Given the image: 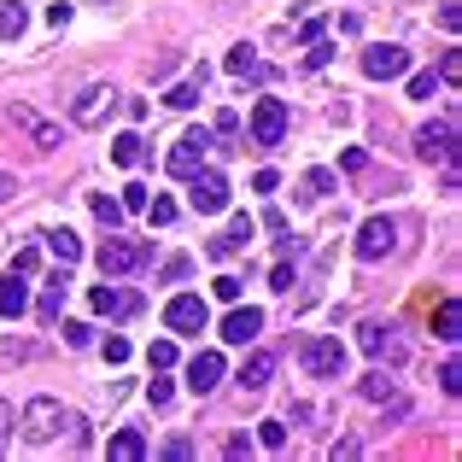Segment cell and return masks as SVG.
Returning a JSON list of instances; mask_svg holds the SVG:
<instances>
[{
  "label": "cell",
  "instance_id": "cell-1",
  "mask_svg": "<svg viewBox=\"0 0 462 462\" xmlns=\"http://www.w3.org/2000/svg\"><path fill=\"white\" fill-rule=\"evenodd\" d=\"M65 421H70V410L59 404V398H47V393L30 398V404L18 410V428H23V439H30V445H53Z\"/></svg>",
  "mask_w": 462,
  "mask_h": 462
},
{
  "label": "cell",
  "instance_id": "cell-2",
  "mask_svg": "<svg viewBox=\"0 0 462 462\" xmlns=\"http://www.w3.org/2000/svg\"><path fill=\"white\" fill-rule=\"evenodd\" d=\"M299 363H305V374H316V381H339L346 374V346L334 334H310L299 346Z\"/></svg>",
  "mask_w": 462,
  "mask_h": 462
},
{
  "label": "cell",
  "instance_id": "cell-3",
  "mask_svg": "<svg viewBox=\"0 0 462 462\" xmlns=\"http://www.w3.org/2000/svg\"><path fill=\"white\" fill-rule=\"evenodd\" d=\"M117 100H124L117 88H106V82H94V88H82V94H77V106H70V124H77V129H100L106 117L117 112Z\"/></svg>",
  "mask_w": 462,
  "mask_h": 462
},
{
  "label": "cell",
  "instance_id": "cell-4",
  "mask_svg": "<svg viewBox=\"0 0 462 462\" xmlns=\"http://www.w3.org/2000/svg\"><path fill=\"white\" fill-rule=\"evenodd\" d=\"M188 181H193V188H188V205H193L199 217H223V211H228V181L217 176V170H205V164H199Z\"/></svg>",
  "mask_w": 462,
  "mask_h": 462
},
{
  "label": "cell",
  "instance_id": "cell-5",
  "mask_svg": "<svg viewBox=\"0 0 462 462\" xmlns=\"http://www.w3.org/2000/svg\"><path fill=\"white\" fill-rule=\"evenodd\" d=\"M164 328L170 334H205V328H211V305H205L199 293H176L164 305Z\"/></svg>",
  "mask_w": 462,
  "mask_h": 462
},
{
  "label": "cell",
  "instance_id": "cell-6",
  "mask_svg": "<svg viewBox=\"0 0 462 462\" xmlns=\"http://www.w3.org/2000/svg\"><path fill=\"white\" fill-rule=\"evenodd\" d=\"M211 147H217V141H211V129H188V135H181L176 147H170V158H164V170H170V176H181V181H188L193 170L205 164V152H211Z\"/></svg>",
  "mask_w": 462,
  "mask_h": 462
},
{
  "label": "cell",
  "instance_id": "cell-7",
  "mask_svg": "<svg viewBox=\"0 0 462 462\" xmlns=\"http://www.w3.org/2000/svg\"><path fill=\"white\" fill-rule=\"evenodd\" d=\"M416 152L428 158V164H451V158H457V124H451V117H439V124H421V129H416Z\"/></svg>",
  "mask_w": 462,
  "mask_h": 462
},
{
  "label": "cell",
  "instance_id": "cell-8",
  "mask_svg": "<svg viewBox=\"0 0 462 462\" xmlns=\"http://www.w3.org/2000/svg\"><path fill=\"white\" fill-rule=\"evenodd\" d=\"M147 258H152L147 240H106V246H100V275H129V270H141Z\"/></svg>",
  "mask_w": 462,
  "mask_h": 462
},
{
  "label": "cell",
  "instance_id": "cell-9",
  "mask_svg": "<svg viewBox=\"0 0 462 462\" xmlns=\"http://www.w3.org/2000/svg\"><path fill=\"white\" fill-rule=\"evenodd\" d=\"M404 70H410L404 47H386V42L363 47V77H369V82H393V77H404Z\"/></svg>",
  "mask_w": 462,
  "mask_h": 462
},
{
  "label": "cell",
  "instance_id": "cell-10",
  "mask_svg": "<svg viewBox=\"0 0 462 462\" xmlns=\"http://www.w3.org/2000/svg\"><path fill=\"white\" fill-rule=\"evenodd\" d=\"M287 135V100H258L252 106V141L258 147H282Z\"/></svg>",
  "mask_w": 462,
  "mask_h": 462
},
{
  "label": "cell",
  "instance_id": "cell-11",
  "mask_svg": "<svg viewBox=\"0 0 462 462\" xmlns=\"http://www.w3.org/2000/svg\"><path fill=\"white\" fill-rule=\"evenodd\" d=\"M393 246H398V228H393V217H369V223L357 228V258H363V263H381Z\"/></svg>",
  "mask_w": 462,
  "mask_h": 462
},
{
  "label": "cell",
  "instance_id": "cell-12",
  "mask_svg": "<svg viewBox=\"0 0 462 462\" xmlns=\"http://www.w3.org/2000/svg\"><path fill=\"white\" fill-rule=\"evenodd\" d=\"M258 334H263V310H252V305L235 299V310L223 316V339H228V346H252Z\"/></svg>",
  "mask_w": 462,
  "mask_h": 462
},
{
  "label": "cell",
  "instance_id": "cell-13",
  "mask_svg": "<svg viewBox=\"0 0 462 462\" xmlns=\"http://www.w3.org/2000/svg\"><path fill=\"white\" fill-rule=\"evenodd\" d=\"M252 235H258V223H252V217L240 211L235 223H228V228H223V235H217V240H211L205 252H211V258L223 263V258H235V252H246V246H252Z\"/></svg>",
  "mask_w": 462,
  "mask_h": 462
},
{
  "label": "cell",
  "instance_id": "cell-14",
  "mask_svg": "<svg viewBox=\"0 0 462 462\" xmlns=\"http://www.w3.org/2000/svg\"><path fill=\"white\" fill-rule=\"evenodd\" d=\"M12 124L23 129V135L35 141L42 152H53V147H65V135H59V124H47V117H35L30 106H12Z\"/></svg>",
  "mask_w": 462,
  "mask_h": 462
},
{
  "label": "cell",
  "instance_id": "cell-15",
  "mask_svg": "<svg viewBox=\"0 0 462 462\" xmlns=\"http://www.w3.org/2000/svg\"><path fill=\"white\" fill-rule=\"evenodd\" d=\"M217 381H223V351H193V363H188V386L205 398Z\"/></svg>",
  "mask_w": 462,
  "mask_h": 462
},
{
  "label": "cell",
  "instance_id": "cell-16",
  "mask_svg": "<svg viewBox=\"0 0 462 462\" xmlns=\"http://www.w3.org/2000/svg\"><path fill=\"white\" fill-rule=\"evenodd\" d=\"M23 310H30V282H23L18 270L0 275V316H6V322H18Z\"/></svg>",
  "mask_w": 462,
  "mask_h": 462
},
{
  "label": "cell",
  "instance_id": "cell-17",
  "mask_svg": "<svg viewBox=\"0 0 462 462\" xmlns=\"http://www.w3.org/2000/svg\"><path fill=\"white\" fill-rule=\"evenodd\" d=\"M270 381H275V351H252V357L240 363V386H246V393H263Z\"/></svg>",
  "mask_w": 462,
  "mask_h": 462
},
{
  "label": "cell",
  "instance_id": "cell-18",
  "mask_svg": "<svg viewBox=\"0 0 462 462\" xmlns=\"http://www.w3.org/2000/svg\"><path fill=\"white\" fill-rule=\"evenodd\" d=\"M88 305L100 310V316H135V310H141V293H117V287H94V293H88Z\"/></svg>",
  "mask_w": 462,
  "mask_h": 462
},
{
  "label": "cell",
  "instance_id": "cell-19",
  "mask_svg": "<svg viewBox=\"0 0 462 462\" xmlns=\"http://www.w3.org/2000/svg\"><path fill=\"white\" fill-rule=\"evenodd\" d=\"M65 293H70L65 275H53V282L42 287V299H35V316H42V328H53L59 316H65Z\"/></svg>",
  "mask_w": 462,
  "mask_h": 462
},
{
  "label": "cell",
  "instance_id": "cell-20",
  "mask_svg": "<svg viewBox=\"0 0 462 462\" xmlns=\"http://www.w3.org/2000/svg\"><path fill=\"white\" fill-rule=\"evenodd\" d=\"M228 77H240V82H263V77H270V70H263V59H258V47H246V42H240L235 47V53H228Z\"/></svg>",
  "mask_w": 462,
  "mask_h": 462
},
{
  "label": "cell",
  "instance_id": "cell-21",
  "mask_svg": "<svg viewBox=\"0 0 462 462\" xmlns=\"http://www.w3.org/2000/svg\"><path fill=\"white\" fill-rule=\"evenodd\" d=\"M457 328H462V305L457 299H439V310H433V339L457 346Z\"/></svg>",
  "mask_w": 462,
  "mask_h": 462
},
{
  "label": "cell",
  "instance_id": "cell-22",
  "mask_svg": "<svg viewBox=\"0 0 462 462\" xmlns=\"http://www.w3.org/2000/svg\"><path fill=\"white\" fill-rule=\"evenodd\" d=\"M199 88H205V65L193 70L181 88H170V94H164V106H170V112H193V106H199Z\"/></svg>",
  "mask_w": 462,
  "mask_h": 462
},
{
  "label": "cell",
  "instance_id": "cell-23",
  "mask_svg": "<svg viewBox=\"0 0 462 462\" xmlns=\"http://www.w3.org/2000/svg\"><path fill=\"white\" fill-rule=\"evenodd\" d=\"M141 158H147V141H141L135 129H129V135H117V141H112V164H117V170H135Z\"/></svg>",
  "mask_w": 462,
  "mask_h": 462
},
{
  "label": "cell",
  "instance_id": "cell-24",
  "mask_svg": "<svg viewBox=\"0 0 462 462\" xmlns=\"http://www.w3.org/2000/svg\"><path fill=\"white\" fill-rule=\"evenodd\" d=\"M106 457H117V462H141V457H147V439H141L135 428H124V433H112Z\"/></svg>",
  "mask_w": 462,
  "mask_h": 462
},
{
  "label": "cell",
  "instance_id": "cell-25",
  "mask_svg": "<svg viewBox=\"0 0 462 462\" xmlns=\"http://www.w3.org/2000/svg\"><path fill=\"white\" fill-rule=\"evenodd\" d=\"M47 252L59 258V270H70V263L82 258V240L70 235V228H53V235H47Z\"/></svg>",
  "mask_w": 462,
  "mask_h": 462
},
{
  "label": "cell",
  "instance_id": "cell-26",
  "mask_svg": "<svg viewBox=\"0 0 462 462\" xmlns=\"http://www.w3.org/2000/svg\"><path fill=\"white\" fill-rule=\"evenodd\" d=\"M363 351H369V357H398L393 334H386L381 322H363Z\"/></svg>",
  "mask_w": 462,
  "mask_h": 462
},
{
  "label": "cell",
  "instance_id": "cell-27",
  "mask_svg": "<svg viewBox=\"0 0 462 462\" xmlns=\"http://www.w3.org/2000/svg\"><path fill=\"white\" fill-rule=\"evenodd\" d=\"M23 23H30V12H23L18 0H0V42H6V35H23Z\"/></svg>",
  "mask_w": 462,
  "mask_h": 462
},
{
  "label": "cell",
  "instance_id": "cell-28",
  "mask_svg": "<svg viewBox=\"0 0 462 462\" xmlns=\"http://www.w3.org/2000/svg\"><path fill=\"white\" fill-rule=\"evenodd\" d=\"M357 393L369 398V404H386V398H393V381H386V374L374 369V374H363V386H357Z\"/></svg>",
  "mask_w": 462,
  "mask_h": 462
},
{
  "label": "cell",
  "instance_id": "cell-29",
  "mask_svg": "<svg viewBox=\"0 0 462 462\" xmlns=\"http://www.w3.org/2000/svg\"><path fill=\"white\" fill-rule=\"evenodd\" d=\"M258 445L263 451H287V428L282 421H258Z\"/></svg>",
  "mask_w": 462,
  "mask_h": 462
},
{
  "label": "cell",
  "instance_id": "cell-30",
  "mask_svg": "<svg viewBox=\"0 0 462 462\" xmlns=\"http://www.w3.org/2000/svg\"><path fill=\"white\" fill-rule=\"evenodd\" d=\"M147 357H152V369H158V374H164V369H176V339H152V351H147Z\"/></svg>",
  "mask_w": 462,
  "mask_h": 462
},
{
  "label": "cell",
  "instance_id": "cell-31",
  "mask_svg": "<svg viewBox=\"0 0 462 462\" xmlns=\"http://www.w3.org/2000/svg\"><path fill=\"white\" fill-rule=\"evenodd\" d=\"M94 217H100L106 228H117V223H124V205H117V199H106V193H94Z\"/></svg>",
  "mask_w": 462,
  "mask_h": 462
},
{
  "label": "cell",
  "instance_id": "cell-32",
  "mask_svg": "<svg viewBox=\"0 0 462 462\" xmlns=\"http://www.w3.org/2000/svg\"><path fill=\"white\" fill-rule=\"evenodd\" d=\"M293 282H299V270H293V263H275V270H270V287H275V293H293Z\"/></svg>",
  "mask_w": 462,
  "mask_h": 462
},
{
  "label": "cell",
  "instance_id": "cell-33",
  "mask_svg": "<svg viewBox=\"0 0 462 462\" xmlns=\"http://www.w3.org/2000/svg\"><path fill=\"white\" fill-rule=\"evenodd\" d=\"M147 211H152V223H158V228L176 223V199H164V193H158V199H147Z\"/></svg>",
  "mask_w": 462,
  "mask_h": 462
},
{
  "label": "cell",
  "instance_id": "cell-34",
  "mask_svg": "<svg viewBox=\"0 0 462 462\" xmlns=\"http://www.w3.org/2000/svg\"><path fill=\"white\" fill-rule=\"evenodd\" d=\"M211 135H217V141H235V135H240V117H235V112H217V117H211Z\"/></svg>",
  "mask_w": 462,
  "mask_h": 462
},
{
  "label": "cell",
  "instance_id": "cell-35",
  "mask_svg": "<svg viewBox=\"0 0 462 462\" xmlns=\"http://www.w3.org/2000/svg\"><path fill=\"white\" fill-rule=\"evenodd\" d=\"M305 193H310V199H328V193H334V176H328V170H310V176H305Z\"/></svg>",
  "mask_w": 462,
  "mask_h": 462
},
{
  "label": "cell",
  "instance_id": "cell-36",
  "mask_svg": "<svg viewBox=\"0 0 462 462\" xmlns=\"http://www.w3.org/2000/svg\"><path fill=\"white\" fill-rule=\"evenodd\" d=\"M433 88H439V77H433V70H416V77H410V100H428Z\"/></svg>",
  "mask_w": 462,
  "mask_h": 462
},
{
  "label": "cell",
  "instance_id": "cell-37",
  "mask_svg": "<svg viewBox=\"0 0 462 462\" xmlns=\"http://www.w3.org/2000/svg\"><path fill=\"white\" fill-rule=\"evenodd\" d=\"M147 199H152V193L141 188V181H129V188H124V199H117V205H124V211H147Z\"/></svg>",
  "mask_w": 462,
  "mask_h": 462
},
{
  "label": "cell",
  "instance_id": "cell-38",
  "mask_svg": "<svg viewBox=\"0 0 462 462\" xmlns=\"http://www.w3.org/2000/svg\"><path fill=\"white\" fill-rule=\"evenodd\" d=\"M164 457H170V462H188V457H193V439H188V433H176V439H164Z\"/></svg>",
  "mask_w": 462,
  "mask_h": 462
},
{
  "label": "cell",
  "instance_id": "cell-39",
  "mask_svg": "<svg viewBox=\"0 0 462 462\" xmlns=\"http://www.w3.org/2000/svg\"><path fill=\"white\" fill-rule=\"evenodd\" d=\"M439 386H445V393H451V398L462 393V363H457V357H451V363H445V369H439Z\"/></svg>",
  "mask_w": 462,
  "mask_h": 462
},
{
  "label": "cell",
  "instance_id": "cell-40",
  "mask_svg": "<svg viewBox=\"0 0 462 462\" xmlns=\"http://www.w3.org/2000/svg\"><path fill=\"white\" fill-rule=\"evenodd\" d=\"M12 421H18V416H12V404H6V398H0V457L12 451Z\"/></svg>",
  "mask_w": 462,
  "mask_h": 462
},
{
  "label": "cell",
  "instance_id": "cell-41",
  "mask_svg": "<svg viewBox=\"0 0 462 462\" xmlns=\"http://www.w3.org/2000/svg\"><path fill=\"white\" fill-rule=\"evenodd\" d=\"M211 293L223 299V305H235V299H240V282H235V275H217V282H211Z\"/></svg>",
  "mask_w": 462,
  "mask_h": 462
},
{
  "label": "cell",
  "instance_id": "cell-42",
  "mask_svg": "<svg viewBox=\"0 0 462 462\" xmlns=\"http://www.w3.org/2000/svg\"><path fill=\"white\" fill-rule=\"evenodd\" d=\"M328 59H334V47H328V35H322V42H310V53H305V65H310V70H322V65H328Z\"/></svg>",
  "mask_w": 462,
  "mask_h": 462
},
{
  "label": "cell",
  "instance_id": "cell-43",
  "mask_svg": "<svg viewBox=\"0 0 462 462\" xmlns=\"http://www.w3.org/2000/svg\"><path fill=\"white\" fill-rule=\"evenodd\" d=\"M170 398H176V386H170V381H152V386H147V404H152V410H164Z\"/></svg>",
  "mask_w": 462,
  "mask_h": 462
},
{
  "label": "cell",
  "instance_id": "cell-44",
  "mask_svg": "<svg viewBox=\"0 0 462 462\" xmlns=\"http://www.w3.org/2000/svg\"><path fill=\"white\" fill-rule=\"evenodd\" d=\"M35 263H42V252H35V246H23L18 258H12V270H18V275H35Z\"/></svg>",
  "mask_w": 462,
  "mask_h": 462
},
{
  "label": "cell",
  "instance_id": "cell-45",
  "mask_svg": "<svg viewBox=\"0 0 462 462\" xmlns=\"http://www.w3.org/2000/svg\"><path fill=\"white\" fill-rule=\"evenodd\" d=\"M188 275H193V258H170L164 263V282H188Z\"/></svg>",
  "mask_w": 462,
  "mask_h": 462
},
{
  "label": "cell",
  "instance_id": "cell-46",
  "mask_svg": "<svg viewBox=\"0 0 462 462\" xmlns=\"http://www.w3.org/2000/svg\"><path fill=\"white\" fill-rule=\"evenodd\" d=\"M88 339H94L88 322H65V346H88Z\"/></svg>",
  "mask_w": 462,
  "mask_h": 462
},
{
  "label": "cell",
  "instance_id": "cell-47",
  "mask_svg": "<svg viewBox=\"0 0 462 462\" xmlns=\"http://www.w3.org/2000/svg\"><path fill=\"white\" fill-rule=\"evenodd\" d=\"M106 363H129V339H117V334L106 339Z\"/></svg>",
  "mask_w": 462,
  "mask_h": 462
},
{
  "label": "cell",
  "instance_id": "cell-48",
  "mask_svg": "<svg viewBox=\"0 0 462 462\" xmlns=\"http://www.w3.org/2000/svg\"><path fill=\"white\" fill-rule=\"evenodd\" d=\"M322 35H328V23H322V18H305V30H299V42L310 47V42H322Z\"/></svg>",
  "mask_w": 462,
  "mask_h": 462
},
{
  "label": "cell",
  "instance_id": "cell-49",
  "mask_svg": "<svg viewBox=\"0 0 462 462\" xmlns=\"http://www.w3.org/2000/svg\"><path fill=\"white\" fill-rule=\"evenodd\" d=\"M339 164H346V170H369V152H363V147H346V152H339Z\"/></svg>",
  "mask_w": 462,
  "mask_h": 462
},
{
  "label": "cell",
  "instance_id": "cell-50",
  "mask_svg": "<svg viewBox=\"0 0 462 462\" xmlns=\"http://www.w3.org/2000/svg\"><path fill=\"white\" fill-rule=\"evenodd\" d=\"M457 77H462V59L445 53V59H439V82H457Z\"/></svg>",
  "mask_w": 462,
  "mask_h": 462
},
{
  "label": "cell",
  "instance_id": "cell-51",
  "mask_svg": "<svg viewBox=\"0 0 462 462\" xmlns=\"http://www.w3.org/2000/svg\"><path fill=\"white\" fill-rule=\"evenodd\" d=\"M47 23H53V30H65V23H70V6H65V0H59V6H47Z\"/></svg>",
  "mask_w": 462,
  "mask_h": 462
},
{
  "label": "cell",
  "instance_id": "cell-52",
  "mask_svg": "<svg viewBox=\"0 0 462 462\" xmlns=\"http://www.w3.org/2000/svg\"><path fill=\"white\" fill-rule=\"evenodd\" d=\"M275 181H282L275 170H258V176H252V188H258V193H275Z\"/></svg>",
  "mask_w": 462,
  "mask_h": 462
},
{
  "label": "cell",
  "instance_id": "cell-53",
  "mask_svg": "<svg viewBox=\"0 0 462 462\" xmlns=\"http://www.w3.org/2000/svg\"><path fill=\"white\" fill-rule=\"evenodd\" d=\"M246 451H252V439H246V433H235V439L223 445V457H246Z\"/></svg>",
  "mask_w": 462,
  "mask_h": 462
},
{
  "label": "cell",
  "instance_id": "cell-54",
  "mask_svg": "<svg viewBox=\"0 0 462 462\" xmlns=\"http://www.w3.org/2000/svg\"><path fill=\"white\" fill-rule=\"evenodd\" d=\"M12 193H18V181H12V176H6V170H0V205H6V199H12Z\"/></svg>",
  "mask_w": 462,
  "mask_h": 462
}]
</instances>
